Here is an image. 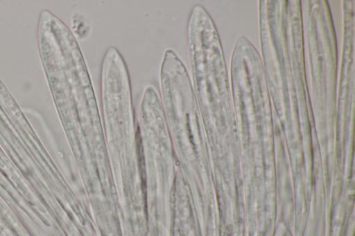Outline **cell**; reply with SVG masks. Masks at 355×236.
<instances>
[{"mask_svg":"<svg viewBox=\"0 0 355 236\" xmlns=\"http://www.w3.org/2000/svg\"><path fill=\"white\" fill-rule=\"evenodd\" d=\"M0 144L8 154H39L43 147L17 103L0 80Z\"/></svg>","mask_w":355,"mask_h":236,"instance_id":"6da1fadb","label":"cell"}]
</instances>
